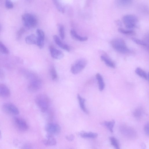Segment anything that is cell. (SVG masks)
<instances>
[{
  "mask_svg": "<svg viewBox=\"0 0 149 149\" xmlns=\"http://www.w3.org/2000/svg\"><path fill=\"white\" fill-rule=\"evenodd\" d=\"M22 20L24 26L28 29L35 28L38 23L37 19L33 15L26 13L22 16Z\"/></svg>",
  "mask_w": 149,
  "mask_h": 149,
  "instance_id": "6da1fadb",
  "label": "cell"
},
{
  "mask_svg": "<svg viewBox=\"0 0 149 149\" xmlns=\"http://www.w3.org/2000/svg\"><path fill=\"white\" fill-rule=\"evenodd\" d=\"M26 76L30 80L28 85V90L32 92H35L39 90L41 88L42 83L41 81L36 78L32 74H26Z\"/></svg>",
  "mask_w": 149,
  "mask_h": 149,
  "instance_id": "7a4b0ae2",
  "label": "cell"
},
{
  "mask_svg": "<svg viewBox=\"0 0 149 149\" xmlns=\"http://www.w3.org/2000/svg\"><path fill=\"white\" fill-rule=\"evenodd\" d=\"M111 43L114 49L119 52L124 54L130 51L125 41L122 38L114 39L111 41Z\"/></svg>",
  "mask_w": 149,
  "mask_h": 149,
  "instance_id": "3957f363",
  "label": "cell"
},
{
  "mask_svg": "<svg viewBox=\"0 0 149 149\" xmlns=\"http://www.w3.org/2000/svg\"><path fill=\"white\" fill-rule=\"evenodd\" d=\"M35 102L42 112H44L48 109L49 100L46 95L44 94H39L36 96Z\"/></svg>",
  "mask_w": 149,
  "mask_h": 149,
  "instance_id": "277c9868",
  "label": "cell"
},
{
  "mask_svg": "<svg viewBox=\"0 0 149 149\" xmlns=\"http://www.w3.org/2000/svg\"><path fill=\"white\" fill-rule=\"evenodd\" d=\"M122 20L125 27L128 29L135 27L138 21V18L136 16L130 14L124 15L123 17Z\"/></svg>",
  "mask_w": 149,
  "mask_h": 149,
  "instance_id": "5b68a950",
  "label": "cell"
},
{
  "mask_svg": "<svg viewBox=\"0 0 149 149\" xmlns=\"http://www.w3.org/2000/svg\"><path fill=\"white\" fill-rule=\"evenodd\" d=\"M86 64L87 61L84 59L81 58L77 60L71 67V72L74 74L79 73L85 68Z\"/></svg>",
  "mask_w": 149,
  "mask_h": 149,
  "instance_id": "8992f818",
  "label": "cell"
},
{
  "mask_svg": "<svg viewBox=\"0 0 149 149\" xmlns=\"http://www.w3.org/2000/svg\"><path fill=\"white\" fill-rule=\"evenodd\" d=\"M3 111L5 113L12 115H17L19 113L18 108L14 104L10 103H6L2 107Z\"/></svg>",
  "mask_w": 149,
  "mask_h": 149,
  "instance_id": "52a82bcc",
  "label": "cell"
},
{
  "mask_svg": "<svg viewBox=\"0 0 149 149\" xmlns=\"http://www.w3.org/2000/svg\"><path fill=\"white\" fill-rule=\"evenodd\" d=\"M13 121L16 127L21 131H26L29 128L28 125L26 122L20 118L15 117L13 118Z\"/></svg>",
  "mask_w": 149,
  "mask_h": 149,
  "instance_id": "ba28073f",
  "label": "cell"
},
{
  "mask_svg": "<svg viewBox=\"0 0 149 149\" xmlns=\"http://www.w3.org/2000/svg\"><path fill=\"white\" fill-rule=\"evenodd\" d=\"M45 129L48 134L54 135L59 133L61 130V128L58 124L49 123L46 125Z\"/></svg>",
  "mask_w": 149,
  "mask_h": 149,
  "instance_id": "9c48e42d",
  "label": "cell"
},
{
  "mask_svg": "<svg viewBox=\"0 0 149 149\" xmlns=\"http://www.w3.org/2000/svg\"><path fill=\"white\" fill-rule=\"evenodd\" d=\"M120 129L121 133L126 137L129 138H133L136 137V132L132 128L126 125H123Z\"/></svg>",
  "mask_w": 149,
  "mask_h": 149,
  "instance_id": "30bf717a",
  "label": "cell"
},
{
  "mask_svg": "<svg viewBox=\"0 0 149 149\" xmlns=\"http://www.w3.org/2000/svg\"><path fill=\"white\" fill-rule=\"evenodd\" d=\"M49 49L51 56L53 58L56 59H60L64 56V55L62 52L56 49L54 46L50 45Z\"/></svg>",
  "mask_w": 149,
  "mask_h": 149,
  "instance_id": "8fae6325",
  "label": "cell"
},
{
  "mask_svg": "<svg viewBox=\"0 0 149 149\" xmlns=\"http://www.w3.org/2000/svg\"><path fill=\"white\" fill-rule=\"evenodd\" d=\"M37 42L36 45L40 49L42 48L44 45L45 33L41 29H38L36 30Z\"/></svg>",
  "mask_w": 149,
  "mask_h": 149,
  "instance_id": "7c38bea8",
  "label": "cell"
},
{
  "mask_svg": "<svg viewBox=\"0 0 149 149\" xmlns=\"http://www.w3.org/2000/svg\"><path fill=\"white\" fill-rule=\"evenodd\" d=\"M10 95V91L8 87L5 84L0 83V97L7 98Z\"/></svg>",
  "mask_w": 149,
  "mask_h": 149,
  "instance_id": "4fadbf2b",
  "label": "cell"
},
{
  "mask_svg": "<svg viewBox=\"0 0 149 149\" xmlns=\"http://www.w3.org/2000/svg\"><path fill=\"white\" fill-rule=\"evenodd\" d=\"M46 137L47 139L44 140L43 141L45 145L47 146H53L56 144V141L53 135L47 133Z\"/></svg>",
  "mask_w": 149,
  "mask_h": 149,
  "instance_id": "5bb4252c",
  "label": "cell"
},
{
  "mask_svg": "<svg viewBox=\"0 0 149 149\" xmlns=\"http://www.w3.org/2000/svg\"><path fill=\"white\" fill-rule=\"evenodd\" d=\"M53 39L59 47L69 52L70 47L68 45L63 43L59 38L56 35H54L53 36Z\"/></svg>",
  "mask_w": 149,
  "mask_h": 149,
  "instance_id": "9a60e30c",
  "label": "cell"
},
{
  "mask_svg": "<svg viewBox=\"0 0 149 149\" xmlns=\"http://www.w3.org/2000/svg\"><path fill=\"white\" fill-rule=\"evenodd\" d=\"M26 42L29 45L36 44L37 37L34 34L27 36L25 38Z\"/></svg>",
  "mask_w": 149,
  "mask_h": 149,
  "instance_id": "2e32d148",
  "label": "cell"
},
{
  "mask_svg": "<svg viewBox=\"0 0 149 149\" xmlns=\"http://www.w3.org/2000/svg\"><path fill=\"white\" fill-rule=\"evenodd\" d=\"M70 33L72 38L75 40L80 41H84L87 40L88 39L87 37H82L78 34L74 30H71Z\"/></svg>",
  "mask_w": 149,
  "mask_h": 149,
  "instance_id": "e0dca14e",
  "label": "cell"
},
{
  "mask_svg": "<svg viewBox=\"0 0 149 149\" xmlns=\"http://www.w3.org/2000/svg\"><path fill=\"white\" fill-rule=\"evenodd\" d=\"M80 135L82 138H85L95 139L98 136V134L95 132H82L80 133Z\"/></svg>",
  "mask_w": 149,
  "mask_h": 149,
  "instance_id": "ac0fdd59",
  "label": "cell"
},
{
  "mask_svg": "<svg viewBox=\"0 0 149 149\" xmlns=\"http://www.w3.org/2000/svg\"><path fill=\"white\" fill-rule=\"evenodd\" d=\"M96 77L98 81L99 90L100 91H102L104 89L105 86L103 78L99 73L96 74Z\"/></svg>",
  "mask_w": 149,
  "mask_h": 149,
  "instance_id": "d6986e66",
  "label": "cell"
},
{
  "mask_svg": "<svg viewBox=\"0 0 149 149\" xmlns=\"http://www.w3.org/2000/svg\"><path fill=\"white\" fill-rule=\"evenodd\" d=\"M136 73L140 77L148 80V74L140 68H137L135 70Z\"/></svg>",
  "mask_w": 149,
  "mask_h": 149,
  "instance_id": "ffe728a7",
  "label": "cell"
},
{
  "mask_svg": "<svg viewBox=\"0 0 149 149\" xmlns=\"http://www.w3.org/2000/svg\"><path fill=\"white\" fill-rule=\"evenodd\" d=\"M77 97L81 108L84 112L88 113V111L85 106V99L81 97L79 94H77Z\"/></svg>",
  "mask_w": 149,
  "mask_h": 149,
  "instance_id": "44dd1931",
  "label": "cell"
},
{
  "mask_svg": "<svg viewBox=\"0 0 149 149\" xmlns=\"http://www.w3.org/2000/svg\"><path fill=\"white\" fill-rule=\"evenodd\" d=\"M101 60L103 61L108 66L112 68L115 67L114 63L107 56L102 55L100 57Z\"/></svg>",
  "mask_w": 149,
  "mask_h": 149,
  "instance_id": "7402d4cb",
  "label": "cell"
},
{
  "mask_svg": "<svg viewBox=\"0 0 149 149\" xmlns=\"http://www.w3.org/2000/svg\"><path fill=\"white\" fill-rule=\"evenodd\" d=\"M144 114L143 109L141 108H138L136 109L133 112L134 116L138 119H140Z\"/></svg>",
  "mask_w": 149,
  "mask_h": 149,
  "instance_id": "603a6c76",
  "label": "cell"
},
{
  "mask_svg": "<svg viewBox=\"0 0 149 149\" xmlns=\"http://www.w3.org/2000/svg\"><path fill=\"white\" fill-rule=\"evenodd\" d=\"M115 124L114 120L109 121H104L102 123V125L107 127L111 133L113 132V128Z\"/></svg>",
  "mask_w": 149,
  "mask_h": 149,
  "instance_id": "cb8c5ba5",
  "label": "cell"
},
{
  "mask_svg": "<svg viewBox=\"0 0 149 149\" xmlns=\"http://www.w3.org/2000/svg\"><path fill=\"white\" fill-rule=\"evenodd\" d=\"M52 1L58 11L62 13H64L65 10L64 8L59 0H52Z\"/></svg>",
  "mask_w": 149,
  "mask_h": 149,
  "instance_id": "d4e9b609",
  "label": "cell"
},
{
  "mask_svg": "<svg viewBox=\"0 0 149 149\" xmlns=\"http://www.w3.org/2000/svg\"><path fill=\"white\" fill-rule=\"evenodd\" d=\"M0 52L4 54H8L9 53V51L7 48L0 40Z\"/></svg>",
  "mask_w": 149,
  "mask_h": 149,
  "instance_id": "484cf974",
  "label": "cell"
},
{
  "mask_svg": "<svg viewBox=\"0 0 149 149\" xmlns=\"http://www.w3.org/2000/svg\"><path fill=\"white\" fill-rule=\"evenodd\" d=\"M110 141L111 145L116 148L119 149L120 146L118 141L117 139L114 137L110 138Z\"/></svg>",
  "mask_w": 149,
  "mask_h": 149,
  "instance_id": "4316f807",
  "label": "cell"
},
{
  "mask_svg": "<svg viewBox=\"0 0 149 149\" xmlns=\"http://www.w3.org/2000/svg\"><path fill=\"white\" fill-rule=\"evenodd\" d=\"M58 27L60 36L61 39L63 40L65 36L64 27L63 25L60 24L58 25Z\"/></svg>",
  "mask_w": 149,
  "mask_h": 149,
  "instance_id": "83f0119b",
  "label": "cell"
},
{
  "mask_svg": "<svg viewBox=\"0 0 149 149\" xmlns=\"http://www.w3.org/2000/svg\"><path fill=\"white\" fill-rule=\"evenodd\" d=\"M132 0H117L118 3L121 6H125L130 5Z\"/></svg>",
  "mask_w": 149,
  "mask_h": 149,
  "instance_id": "f1b7e54d",
  "label": "cell"
},
{
  "mask_svg": "<svg viewBox=\"0 0 149 149\" xmlns=\"http://www.w3.org/2000/svg\"><path fill=\"white\" fill-rule=\"evenodd\" d=\"M118 31L120 33L124 34L132 35L134 34V32L132 30H125L121 28L118 29Z\"/></svg>",
  "mask_w": 149,
  "mask_h": 149,
  "instance_id": "f546056e",
  "label": "cell"
},
{
  "mask_svg": "<svg viewBox=\"0 0 149 149\" xmlns=\"http://www.w3.org/2000/svg\"><path fill=\"white\" fill-rule=\"evenodd\" d=\"M25 31L24 27L21 28L16 33V38L18 40H20Z\"/></svg>",
  "mask_w": 149,
  "mask_h": 149,
  "instance_id": "4dcf8cb0",
  "label": "cell"
},
{
  "mask_svg": "<svg viewBox=\"0 0 149 149\" xmlns=\"http://www.w3.org/2000/svg\"><path fill=\"white\" fill-rule=\"evenodd\" d=\"M50 73L52 79L53 80L56 79L57 77L56 71L54 67L51 68L50 70Z\"/></svg>",
  "mask_w": 149,
  "mask_h": 149,
  "instance_id": "1f68e13d",
  "label": "cell"
},
{
  "mask_svg": "<svg viewBox=\"0 0 149 149\" xmlns=\"http://www.w3.org/2000/svg\"><path fill=\"white\" fill-rule=\"evenodd\" d=\"M5 6L6 8L10 9L13 7V4L11 0H5Z\"/></svg>",
  "mask_w": 149,
  "mask_h": 149,
  "instance_id": "d6a6232c",
  "label": "cell"
},
{
  "mask_svg": "<svg viewBox=\"0 0 149 149\" xmlns=\"http://www.w3.org/2000/svg\"><path fill=\"white\" fill-rule=\"evenodd\" d=\"M132 40L136 43L142 46H146V44L143 41L135 38H132Z\"/></svg>",
  "mask_w": 149,
  "mask_h": 149,
  "instance_id": "836d02e7",
  "label": "cell"
},
{
  "mask_svg": "<svg viewBox=\"0 0 149 149\" xmlns=\"http://www.w3.org/2000/svg\"><path fill=\"white\" fill-rule=\"evenodd\" d=\"M144 130L146 134L148 136L149 135V123H148L145 125Z\"/></svg>",
  "mask_w": 149,
  "mask_h": 149,
  "instance_id": "e575fe53",
  "label": "cell"
},
{
  "mask_svg": "<svg viewBox=\"0 0 149 149\" xmlns=\"http://www.w3.org/2000/svg\"><path fill=\"white\" fill-rule=\"evenodd\" d=\"M74 135L71 134L69 135H67L66 136V139L70 141H71L73 140L74 139Z\"/></svg>",
  "mask_w": 149,
  "mask_h": 149,
  "instance_id": "d590c367",
  "label": "cell"
},
{
  "mask_svg": "<svg viewBox=\"0 0 149 149\" xmlns=\"http://www.w3.org/2000/svg\"><path fill=\"white\" fill-rule=\"evenodd\" d=\"M116 23L119 26H121V23L119 20H116Z\"/></svg>",
  "mask_w": 149,
  "mask_h": 149,
  "instance_id": "8d00e7d4",
  "label": "cell"
},
{
  "mask_svg": "<svg viewBox=\"0 0 149 149\" xmlns=\"http://www.w3.org/2000/svg\"><path fill=\"white\" fill-rule=\"evenodd\" d=\"M1 26H0V32L1 31Z\"/></svg>",
  "mask_w": 149,
  "mask_h": 149,
  "instance_id": "74e56055",
  "label": "cell"
},
{
  "mask_svg": "<svg viewBox=\"0 0 149 149\" xmlns=\"http://www.w3.org/2000/svg\"><path fill=\"white\" fill-rule=\"evenodd\" d=\"M1 135V132H0V136Z\"/></svg>",
  "mask_w": 149,
  "mask_h": 149,
  "instance_id": "f35d334b",
  "label": "cell"
}]
</instances>
